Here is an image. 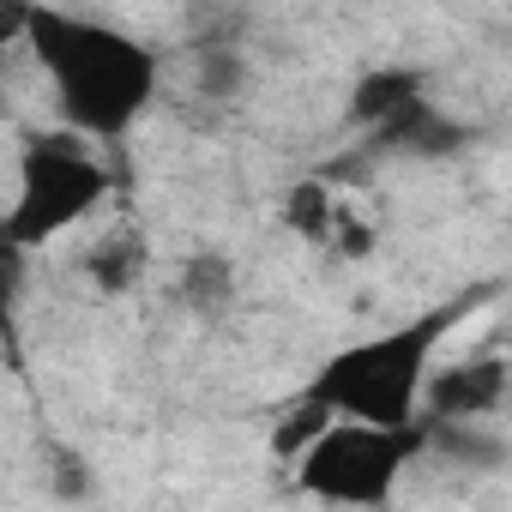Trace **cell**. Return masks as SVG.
Wrapping results in <instances>:
<instances>
[{
    "label": "cell",
    "mask_w": 512,
    "mask_h": 512,
    "mask_svg": "<svg viewBox=\"0 0 512 512\" xmlns=\"http://www.w3.org/2000/svg\"><path fill=\"white\" fill-rule=\"evenodd\" d=\"M151 272V241L139 223L115 217V223H97V235L85 241L79 253V278L97 290V296H133Z\"/></svg>",
    "instance_id": "cell-5"
},
{
    "label": "cell",
    "mask_w": 512,
    "mask_h": 512,
    "mask_svg": "<svg viewBox=\"0 0 512 512\" xmlns=\"http://www.w3.org/2000/svg\"><path fill=\"white\" fill-rule=\"evenodd\" d=\"M19 43L43 79V91L55 97L61 127L85 133V139H115L127 133L151 91H157V55L97 19H67L49 7H25Z\"/></svg>",
    "instance_id": "cell-1"
},
{
    "label": "cell",
    "mask_w": 512,
    "mask_h": 512,
    "mask_svg": "<svg viewBox=\"0 0 512 512\" xmlns=\"http://www.w3.org/2000/svg\"><path fill=\"white\" fill-rule=\"evenodd\" d=\"M428 422H350L326 416L296 452L290 470L302 494L332 500V506H386L404 482V470L422 458Z\"/></svg>",
    "instance_id": "cell-4"
},
{
    "label": "cell",
    "mask_w": 512,
    "mask_h": 512,
    "mask_svg": "<svg viewBox=\"0 0 512 512\" xmlns=\"http://www.w3.org/2000/svg\"><path fill=\"white\" fill-rule=\"evenodd\" d=\"M109 199V169L97 157V139L73 133V127H43L19 145L13 175H7V199H0V229H7L25 253L73 235L79 223H91Z\"/></svg>",
    "instance_id": "cell-2"
},
{
    "label": "cell",
    "mask_w": 512,
    "mask_h": 512,
    "mask_svg": "<svg viewBox=\"0 0 512 512\" xmlns=\"http://www.w3.org/2000/svg\"><path fill=\"white\" fill-rule=\"evenodd\" d=\"M440 338H446L440 314L374 332V338L338 350L308 380L302 398L320 404L326 416H350V422H422V386H428Z\"/></svg>",
    "instance_id": "cell-3"
}]
</instances>
